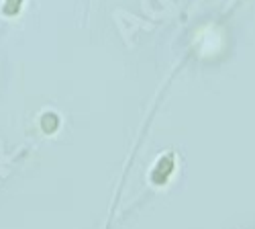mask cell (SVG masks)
<instances>
[{
  "label": "cell",
  "instance_id": "obj_3",
  "mask_svg": "<svg viewBox=\"0 0 255 229\" xmlns=\"http://www.w3.org/2000/svg\"><path fill=\"white\" fill-rule=\"evenodd\" d=\"M20 4H23V0H6L4 2V12L6 14H16L20 10Z\"/></svg>",
  "mask_w": 255,
  "mask_h": 229
},
{
  "label": "cell",
  "instance_id": "obj_2",
  "mask_svg": "<svg viewBox=\"0 0 255 229\" xmlns=\"http://www.w3.org/2000/svg\"><path fill=\"white\" fill-rule=\"evenodd\" d=\"M59 127V117L55 113H45L43 119H41V129L45 133H55Z\"/></svg>",
  "mask_w": 255,
  "mask_h": 229
},
{
  "label": "cell",
  "instance_id": "obj_1",
  "mask_svg": "<svg viewBox=\"0 0 255 229\" xmlns=\"http://www.w3.org/2000/svg\"><path fill=\"white\" fill-rule=\"evenodd\" d=\"M172 172H174V156L167 154V156H163V158L157 162V166L153 168L151 180H153L155 184H165L167 178L172 176Z\"/></svg>",
  "mask_w": 255,
  "mask_h": 229
}]
</instances>
